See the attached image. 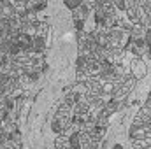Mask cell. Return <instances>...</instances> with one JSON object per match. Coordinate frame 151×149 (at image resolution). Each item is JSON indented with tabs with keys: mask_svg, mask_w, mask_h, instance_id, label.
I'll list each match as a JSON object with an SVG mask.
<instances>
[{
	"mask_svg": "<svg viewBox=\"0 0 151 149\" xmlns=\"http://www.w3.org/2000/svg\"><path fill=\"white\" fill-rule=\"evenodd\" d=\"M81 142H79V133H72L70 135V148L72 149H79Z\"/></svg>",
	"mask_w": 151,
	"mask_h": 149,
	"instance_id": "cell-1",
	"label": "cell"
},
{
	"mask_svg": "<svg viewBox=\"0 0 151 149\" xmlns=\"http://www.w3.org/2000/svg\"><path fill=\"white\" fill-rule=\"evenodd\" d=\"M111 149H125V146H123L121 142H116V144H113V148Z\"/></svg>",
	"mask_w": 151,
	"mask_h": 149,
	"instance_id": "cell-4",
	"label": "cell"
},
{
	"mask_svg": "<svg viewBox=\"0 0 151 149\" xmlns=\"http://www.w3.org/2000/svg\"><path fill=\"white\" fill-rule=\"evenodd\" d=\"M60 130H62V128H60V123L55 121V123H53V132H60Z\"/></svg>",
	"mask_w": 151,
	"mask_h": 149,
	"instance_id": "cell-3",
	"label": "cell"
},
{
	"mask_svg": "<svg viewBox=\"0 0 151 149\" xmlns=\"http://www.w3.org/2000/svg\"><path fill=\"white\" fill-rule=\"evenodd\" d=\"M65 5H67L69 9H76V7L81 5V2H65Z\"/></svg>",
	"mask_w": 151,
	"mask_h": 149,
	"instance_id": "cell-2",
	"label": "cell"
}]
</instances>
